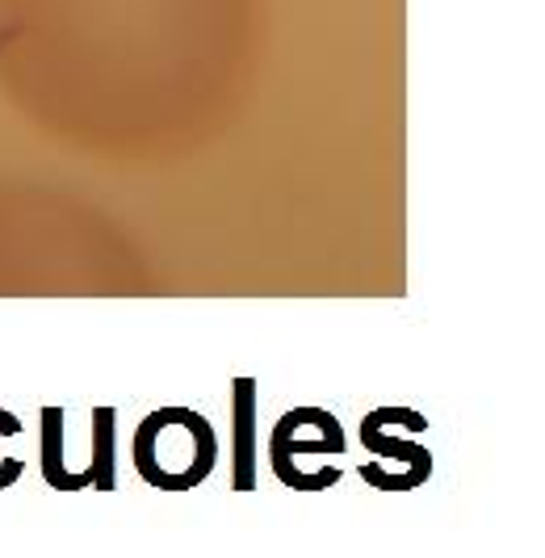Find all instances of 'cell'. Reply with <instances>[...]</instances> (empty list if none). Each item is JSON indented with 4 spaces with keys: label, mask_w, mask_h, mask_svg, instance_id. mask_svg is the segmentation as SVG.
Returning <instances> with one entry per match:
<instances>
[{
    "label": "cell",
    "mask_w": 545,
    "mask_h": 558,
    "mask_svg": "<svg viewBox=\"0 0 545 558\" xmlns=\"http://www.w3.org/2000/svg\"><path fill=\"white\" fill-rule=\"evenodd\" d=\"M218 462V437L210 420L190 408H160L135 433V471L160 492H193Z\"/></svg>",
    "instance_id": "cell-1"
},
{
    "label": "cell",
    "mask_w": 545,
    "mask_h": 558,
    "mask_svg": "<svg viewBox=\"0 0 545 558\" xmlns=\"http://www.w3.org/2000/svg\"><path fill=\"white\" fill-rule=\"evenodd\" d=\"M0 424H4L13 437L22 433V420L13 416V412H4V408H0ZM22 471H26V462H22V458H4V462H0V492H4V487H13V483L22 478Z\"/></svg>",
    "instance_id": "cell-7"
},
{
    "label": "cell",
    "mask_w": 545,
    "mask_h": 558,
    "mask_svg": "<svg viewBox=\"0 0 545 558\" xmlns=\"http://www.w3.org/2000/svg\"><path fill=\"white\" fill-rule=\"evenodd\" d=\"M113 437H118V428H113V408H97V412H93V462L84 466V475H88V483H93L97 492H113V487H118Z\"/></svg>",
    "instance_id": "cell-6"
},
{
    "label": "cell",
    "mask_w": 545,
    "mask_h": 558,
    "mask_svg": "<svg viewBox=\"0 0 545 558\" xmlns=\"http://www.w3.org/2000/svg\"><path fill=\"white\" fill-rule=\"evenodd\" d=\"M235 462H231V487L244 496L256 492V378H235Z\"/></svg>",
    "instance_id": "cell-3"
},
{
    "label": "cell",
    "mask_w": 545,
    "mask_h": 558,
    "mask_svg": "<svg viewBox=\"0 0 545 558\" xmlns=\"http://www.w3.org/2000/svg\"><path fill=\"white\" fill-rule=\"evenodd\" d=\"M344 449V428L340 420L324 408H294L286 420H277L269 441L272 475L286 487H294V458L299 453H340Z\"/></svg>",
    "instance_id": "cell-2"
},
{
    "label": "cell",
    "mask_w": 545,
    "mask_h": 558,
    "mask_svg": "<svg viewBox=\"0 0 545 558\" xmlns=\"http://www.w3.org/2000/svg\"><path fill=\"white\" fill-rule=\"evenodd\" d=\"M361 446H370L378 458H399L403 462V492L424 487L428 475H433V453L424 446H411L403 437H386L378 412H370V416L361 420Z\"/></svg>",
    "instance_id": "cell-4"
},
{
    "label": "cell",
    "mask_w": 545,
    "mask_h": 558,
    "mask_svg": "<svg viewBox=\"0 0 545 558\" xmlns=\"http://www.w3.org/2000/svg\"><path fill=\"white\" fill-rule=\"evenodd\" d=\"M43 478L51 492H84L88 483L63 466V408H43Z\"/></svg>",
    "instance_id": "cell-5"
}]
</instances>
